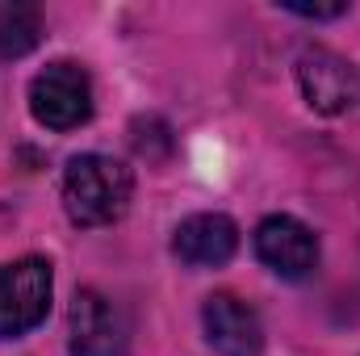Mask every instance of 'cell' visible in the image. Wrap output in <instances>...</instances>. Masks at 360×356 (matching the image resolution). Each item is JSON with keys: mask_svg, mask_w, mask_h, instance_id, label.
Listing matches in <instances>:
<instances>
[{"mask_svg": "<svg viewBox=\"0 0 360 356\" xmlns=\"http://www.w3.org/2000/svg\"><path fill=\"white\" fill-rule=\"evenodd\" d=\"M281 8L297 13V17H310V21H335V17L348 13V0H340V4H297V0H285Z\"/></svg>", "mask_w": 360, "mask_h": 356, "instance_id": "10", "label": "cell"}, {"mask_svg": "<svg viewBox=\"0 0 360 356\" xmlns=\"http://www.w3.org/2000/svg\"><path fill=\"white\" fill-rule=\"evenodd\" d=\"M172 252L188 268H222L239 252V227L226 214H193L176 227Z\"/></svg>", "mask_w": 360, "mask_h": 356, "instance_id": "8", "label": "cell"}, {"mask_svg": "<svg viewBox=\"0 0 360 356\" xmlns=\"http://www.w3.org/2000/svg\"><path fill=\"white\" fill-rule=\"evenodd\" d=\"M42 42V8L25 0L0 4V59H21Z\"/></svg>", "mask_w": 360, "mask_h": 356, "instance_id": "9", "label": "cell"}, {"mask_svg": "<svg viewBox=\"0 0 360 356\" xmlns=\"http://www.w3.org/2000/svg\"><path fill=\"white\" fill-rule=\"evenodd\" d=\"M256 256L285 281H306L319 268V235L293 214H272L256 227Z\"/></svg>", "mask_w": 360, "mask_h": 356, "instance_id": "6", "label": "cell"}, {"mask_svg": "<svg viewBox=\"0 0 360 356\" xmlns=\"http://www.w3.org/2000/svg\"><path fill=\"white\" fill-rule=\"evenodd\" d=\"M68 348L72 356H126L130 327L126 314L96 289H80L68 310Z\"/></svg>", "mask_w": 360, "mask_h": 356, "instance_id": "4", "label": "cell"}, {"mask_svg": "<svg viewBox=\"0 0 360 356\" xmlns=\"http://www.w3.org/2000/svg\"><path fill=\"white\" fill-rule=\"evenodd\" d=\"M297 89L314 113L335 117V113H348L360 105V72L335 51L314 46L297 59Z\"/></svg>", "mask_w": 360, "mask_h": 356, "instance_id": "5", "label": "cell"}, {"mask_svg": "<svg viewBox=\"0 0 360 356\" xmlns=\"http://www.w3.org/2000/svg\"><path fill=\"white\" fill-rule=\"evenodd\" d=\"M30 113L46 130H76L92 117V80L72 59H59L42 68L30 84Z\"/></svg>", "mask_w": 360, "mask_h": 356, "instance_id": "3", "label": "cell"}, {"mask_svg": "<svg viewBox=\"0 0 360 356\" xmlns=\"http://www.w3.org/2000/svg\"><path fill=\"white\" fill-rule=\"evenodd\" d=\"M134 172L113 155H76L63 172V210L76 227H109L130 210Z\"/></svg>", "mask_w": 360, "mask_h": 356, "instance_id": "1", "label": "cell"}, {"mask_svg": "<svg viewBox=\"0 0 360 356\" xmlns=\"http://www.w3.org/2000/svg\"><path fill=\"white\" fill-rule=\"evenodd\" d=\"M201 327L218 356H264L260 314L235 293H210L201 306Z\"/></svg>", "mask_w": 360, "mask_h": 356, "instance_id": "7", "label": "cell"}, {"mask_svg": "<svg viewBox=\"0 0 360 356\" xmlns=\"http://www.w3.org/2000/svg\"><path fill=\"white\" fill-rule=\"evenodd\" d=\"M51 260L21 256L13 265H0V340H21L25 331H34L51 310Z\"/></svg>", "mask_w": 360, "mask_h": 356, "instance_id": "2", "label": "cell"}]
</instances>
